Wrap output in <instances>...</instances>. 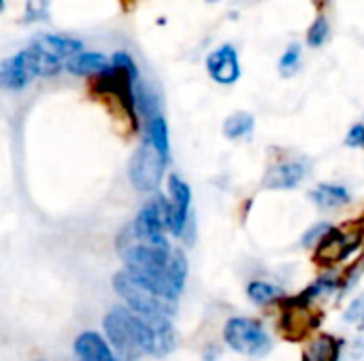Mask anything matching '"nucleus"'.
Segmentation results:
<instances>
[{
	"label": "nucleus",
	"instance_id": "obj_1",
	"mask_svg": "<svg viewBox=\"0 0 364 361\" xmlns=\"http://www.w3.org/2000/svg\"><path fill=\"white\" fill-rule=\"evenodd\" d=\"M126 272L154 294L177 302L188 281V260L181 249H173L168 240L151 243L132 236L128 230L117 238Z\"/></svg>",
	"mask_w": 364,
	"mask_h": 361
},
{
	"label": "nucleus",
	"instance_id": "obj_2",
	"mask_svg": "<svg viewBox=\"0 0 364 361\" xmlns=\"http://www.w3.org/2000/svg\"><path fill=\"white\" fill-rule=\"evenodd\" d=\"M105 336L119 361H139L143 355L164 357L175 349V330L158 332L128 306H113L102 321Z\"/></svg>",
	"mask_w": 364,
	"mask_h": 361
},
{
	"label": "nucleus",
	"instance_id": "obj_3",
	"mask_svg": "<svg viewBox=\"0 0 364 361\" xmlns=\"http://www.w3.org/2000/svg\"><path fill=\"white\" fill-rule=\"evenodd\" d=\"M113 289L134 315L145 319L158 332L173 330V315H175L173 300H166V298L154 294L151 289L141 285L136 279H132L126 270L117 272L113 277Z\"/></svg>",
	"mask_w": 364,
	"mask_h": 361
},
{
	"label": "nucleus",
	"instance_id": "obj_4",
	"mask_svg": "<svg viewBox=\"0 0 364 361\" xmlns=\"http://www.w3.org/2000/svg\"><path fill=\"white\" fill-rule=\"evenodd\" d=\"M224 343L239 355L260 360L273 349V340L264 326L250 317H232L224 326Z\"/></svg>",
	"mask_w": 364,
	"mask_h": 361
},
{
	"label": "nucleus",
	"instance_id": "obj_5",
	"mask_svg": "<svg viewBox=\"0 0 364 361\" xmlns=\"http://www.w3.org/2000/svg\"><path fill=\"white\" fill-rule=\"evenodd\" d=\"M166 157L145 138L130 157L128 179L136 191H156L166 168Z\"/></svg>",
	"mask_w": 364,
	"mask_h": 361
},
{
	"label": "nucleus",
	"instance_id": "obj_6",
	"mask_svg": "<svg viewBox=\"0 0 364 361\" xmlns=\"http://www.w3.org/2000/svg\"><path fill=\"white\" fill-rule=\"evenodd\" d=\"M358 236H348L339 228H331V232L322 238V243L316 249V262L320 266H333L337 262L348 260L358 247H360Z\"/></svg>",
	"mask_w": 364,
	"mask_h": 361
},
{
	"label": "nucleus",
	"instance_id": "obj_7",
	"mask_svg": "<svg viewBox=\"0 0 364 361\" xmlns=\"http://www.w3.org/2000/svg\"><path fill=\"white\" fill-rule=\"evenodd\" d=\"M205 64L209 77L220 85H232L241 79V62L232 45H220L218 49H213L207 55Z\"/></svg>",
	"mask_w": 364,
	"mask_h": 361
},
{
	"label": "nucleus",
	"instance_id": "obj_8",
	"mask_svg": "<svg viewBox=\"0 0 364 361\" xmlns=\"http://www.w3.org/2000/svg\"><path fill=\"white\" fill-rule=\"evenodd\" d=\"M168 194L173 204V221H171V234L181 236L188 228L190 219V204H192V189L190 185L175 172L168 177Z\"/></svg>",
	"mask_w": 364,
	"mask_h": 361
},
{
	"label": "nucleus",
	"instance_id": "obj_9",
	"mask_svg": "<svg viewBox=\"0 0 364 361\" xmlns=\"http://www.w3.org/2000/svg\"><path fill=\"white\" fill-rule=\"evenodd\" d=\"M307 162L303 160H290V162H282L275 164L273 168H269V172L262 179V187L264 189H275V191H286V189H294L299 187L305 177H307Z\"/></svg>",
	"mask_w": 364,
	"mask_h": 361
},
{
	"label": "nucleus",
	"instance_id": "obj_10",
	"mask_svg": "<svg viewBox=\"0 0 364 361\" xmlns=\"http://www.w3.org/2000/svg\"><path fill=\"white\" fill-rule=\"evenodd\" d=\"M32 79H36V77H34L32 66H30V62H28L26 49L19 51V53L13 55V57H6V60L2 62V66H0V83H2V87L9 89V91H19V89H23Z\"/></svg>",
	"mask_w": 364,
	"mask_h": 361
},
{
	"label": "nucleus",
	"instance_id": "obj_11",
	"mask_svg": "<svg viewBox=\"0 0 364 361\" xmlns=\"http://www.w3.org/2000/svg\"><path fill=\"white\" fill-rule=\"evenodd\" d=\"M75 355L79 361H119L109 340H105L98 332H83L75 340Z\"/></svg>",
	"mask_w": 364,
	"mask_h": 361
},
{
	"label": "nucleus",
	"instance_id": "obj_12",
	"mask_svg": "<svg viewBox=\"0 0 364 361\" xmlns=\"http://www.w3.org/2000/svg\"><path fill=\"white\" fill-rule=\"evenodd\" d=\"M70 74L77 77H100L113 68V62L107 60L102 53L96 51H81L79 55L70 57L64 66Z\"/></svg>",
	"mask_w": 364,
	"mask_h": 361
},
{
	"label": "nucleus",
	"instance_id": "obj_13",
	"mask_svg": "<svg viewBox=\"0 0 364 361\" xmlns=\"http://www.w3.org/2000/svg\"><path fill=\"white\" fill-rule=\"evenodd\" d=\"M341 351H343V340L322 334L314 340L303 351V361H341Z\"/></svg>",
	"mask_w": 364,
	"mask_h": 361
},
{
	"label": "nucleus",
	"instance_id": "obj_14",
	"mask_svg": "<svg viewBox=\"0 0 364 361\" xmlns=\"http://www.w3.org/2000/svg\"><path fill=\"white\" fill-rule=\"evenodd\" d=\"M36 43L64 64L83 51V43L79 38H70L64 34H43L41 38H36Z\"/></svg>",
	"mask_w": 364,
	"mask_h": 361
},
{
	"label": "nucleus",
	"instance_id": "obj_15",
	"mask_svg": "<svg viewBox=\"0 0 364 361\" xmlns=\"http://www.w3.org/2000/svg\"><path fill=\"white\" fill-rule=\"evenodd\" d=\"M26 55H28V62L32 66L34 77H53V74H58L66 66L64 62L53 57L49 51H45L36 40L26 49Z\"/></svg>",
	"mask_w": 364,
	"mask_h": 361
},
{
	"label": "nucleus",
	"instance_id": "obj_16",
	"mask_svg": "<svg viewBox=\"0 0 364 361\" xmlns=\"http://www.w3.org/2000/svg\"><path fill=\"white\" fill-rule=\"evenodd\" d=\"M311 200L320 206V209H339L350 204L352 196L343 185H335V183H322L311 191Z\"/></svg>",
	"mask_w": 364,
	"mask_h": 361
},
{
	"label": "nucleus",
	"instance_id": "obj_17",
	"mask_svg": "<svg viewBox=\"0 0 364 361\" xmlns=\"http://www.w3.org/2000/svg\"><path fill=\"white\" fill-rule=\"evenodd\" d=\"M147 140L168 160L171 153V134H168V123L162 115H156L147 121Z\"/></svg>",
	"mask_w": 364,
	"mask_h": 361
},
{
	"label": "nucleus",
	"instance_id": "obj_18",
	"mask_svg": "<svg viewBox=\"0 0 364 361\" xmlns=\"http://www.w3.org/2000/svg\"><path fill=\"white\" fill-rule=\"evenodd\" d=\"M247 298L256 304V306H269L273 302H279L286 298L284 289H279L277 285H271L267 281H254L247 285Z\"/></svg>",
	"mask_w": 364,
	"mask_h": 361
},
{
	"label": "nucleus",
	"instance_id": "obj_19",
	"mask_svg": "<svg viewBox=\"0 0 364 361\" xmlns=\"http://www.w3.org/2000/svg\"><path fill=\"white\" fill-rule=\"evenodd\" d=\"M254 117L245 111H239V113H232L226 121H224V134L226 138L230 140H239V138H245L252 134L254 130Z\"/></svg>",
	"mask_w": 364,
	"mask_h": 361
},
{
	"label": "nucleus",
	"instance_id": "obj_20",
	"mask_svg": "<svg viewBox=\"0 0 364 361\" xmlns=\"http://www.w3.org/2000/svg\"><path fill=\"white\" fill-rule=\"evenodd\" d=\"M299 66H301V47L296 43H292L279 60V72L284 77H290L299 70Z\"/></svg>",
	"mask_w": 364,
	"mask_h": 361
},
{
	"label": "nucleus",
	"instance_id": "obj_21",
	"mask_svg": "<svg viewBox=\"0 0 364 361\" xmlns=\"http://www.w3.org/2000/svg\"><path fill=\"white\" fill-rule=\"evenodd\" d=\"M49 17V2L47 0H28L26 11H23V21L26 23H36Z\"/></svg>",
	"mask_w": 364,
	"mask_h": 361
},
{
	"label": "nucleus",
	"instance_id": "obj_22",
	"mask_svg": "<svg viewBox=\"0 0 364 361\" xmlns=\"http://www.w3.org/2000/svg\"><path fill=\"white\" fill-rule=\"evenodd\" d=\"M326 38H328V21L326 17H318L307 32V43L311 47H322Z\"/></svg>",
	"mask_w": 364,
	"mask_h": 361
},
{
	"label": "nucleus",
	"instance_id": "obj_23",
	"mask_svg": "<svg viewBox=\"0 0 364 361\" xmlns=\"http://www.w3.org/2000/svg\"><path fill=\"white\" fill-rule=\"evenodd\" d=\"M331 223H326V221H322V223H316V226H311L305 234H303V238H301V247H311V245H320L322 243V238L331 232Z\"/></svg>",
	"mask_w": 364,
	"mask_h": 361
},
{
	"label": "nucleus",
	"instance_id": "obj_24",
	"mask_svg": "<svg viewBox=\"0 0 364 361\" xmlns=\"http://www.w3.org/2000/svg\"><path fill=\"white\" fill-rule=\"evenodd\" d=\"M346 145H348V147H354V149L364 147V126L363 123H356V126H352V128H350V132H348V136H346Z\"/></svg>",
	"mask_w": 364,
	"mask_h": 361
},
{
	"label": "nucleus",
	"instance_id": "obj_25",
	"mask_svg": "<svg viewBox=\"0 0 364 361\" xmlns=\"http://www.w3.org/2000/svg\"><path fill=\"white\" fill-rule=\"evenodd\" d=\"M363 317H364V300L363 298H358V300H354V302H352V306L346 311L343 319H346V321H358V319H363Z\"/></svg>",
	"mask_w": 364,
	"mask_h": 361
},
{
	"label": "nucleus",
	"instance_id": "obj_26",
	"mask_svg": "<svg viewBox=\"0 0 364 361\" xmlns=\"http://www.w3.org/2000/svg\"><path fill=\"white\" fill-rule=\"evenodd\" d=\"M207 2H215V0H207Z\"/></svg>",
	"mask_w": 364,
	"mask_h": 361
},
{
	"label": "nucleus",
	"instance_id": "obj_27",
	"mask_svg": "<svg viewBox=\"0 0 364 361\" xmlns=\"http://www.w3.org/2000/svg\"><path fill=\"white\" fill-rule=\"evenodd\" d=\"M363 328H364V317H363Z\"/></svg>",
	"mask_w": 364,
	"mask_h": 361
},
{
	"label": "nucleus",
	"instance_id": "obj_28",
	"mask_svg": "<svg viewBox=\"0 0 364 361\" xmlns=\"http://www.w3.org/2000/svg\"><path fill=\"white\" fill-rule=\"evenodd\" d=\"M34 361H45V360H34Z\"/></svg>",
	"mask_w": 364,
	"mask_h": 361
},
{
	"label": "nucleus",
	"instance_id": "obj_29",
	"mask_svg": "<svg viewBox=\"0 0 364 361\" xmlns=\"http://www.w3.org/2000/svg\"><path fill=\"white\" fill-rule=\"evenodd\" d=\"M363 223H364V215H363Z\"/></svg>",
	"mask_w": 364,
	"mask_h": 361
}]
</instances>
